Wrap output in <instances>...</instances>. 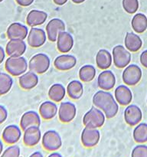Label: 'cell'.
<instances>
[{
	"instance_id": "cell-30",
	"label": "cell",
	"mask_w": 147,
	"mask_h": 157,
	"mask_svg": "<svg viewBox=\"0 0 147 157\" xmlns=\"http://www.w3.org/2000/svg\"><path fill=\"white\" fill-rule=\"evenodd\" d=\"M133 140L139 144H143L147 142V124L139 123L135 126L133 132Z\"/></svg>"
},
{
	"instance_id": "cell-21",
	"label": "cell",
	"mask_w": 147,
	"mask_h": 157,
	"mask_svg": "<svg viewBox=\"0 0 147 157\" xmlns=\"http://www.w3.org/2000/svg\"><path fill=\"white\" fill-rule=\"evenodd\" d=\"M41 116L36 111L29 110L23 113L20 120V127L22 130H26L30 127H40L41 125Z\"/></svg>"
},
{
	"instance_id": "cell-28",
	"label": "cell",
	"mask_w": 147,
	"mask_h": 157,
	"mask_svg": "<svg viewBox=\"0 0 147 157\" xmlns=\"http://www.w3.org/2000/svg\"><path fill=\"white\" fill-rule=\"evenodd\" d=\"M131 26L136 33H143L147 29V16L143 13L135 14L131 20Z\"/></svg>"
},
{
	"instance_id": "cell-25",
	"label": "cell",
	"mask_w": 147,
	"mask_h": 157,
	"mask_svg": "<svg viewBox=\"0 0 147 157\" xmlns=\"http://www.w3.org/2000/svg\"><path fill=\"white\" fill-rule=\"evenodd\" d=\"M58 112V107L54 101H44L39 107V114L44 120H51Z\"/></svg>"
},
{
	"instance_id": "cell-15",
	"label": "cell",
	"mask_w": 147,
	"mask_h": 157,
	"mask_svg": "<svg viewBox=\"0 0 147 157\" xmlns=\"http://www.w3.org/2000/svg\"><path fill=\"white\" fill-rule=\"evenodd\" d=\"M5 50L9 57L22 56L27 50V44L24 40L10 39L6 44Z\"/></svg>"
},
{
	"instance_id": "cell-20",
	"label": "cell",
	"mask_w": 147,
	"mask_h": 157,
	"mask_svg": "<svg viewBox=\"0 0 147 157\" xmlns=\"http://www.w3.org/2000/svg\"><path fill=\"white\" fill-rule=\"evenodd\" d=\"M114 98L119 105L127 106L133 101V93L128 86L120 84L115 89Z\"/></svg>"
},
{
	"instance_id": "cell-12",
	"label": "cell",
	"mask_w": 147,
	"mask_h": 157,
	"mask_svg": "<svg viewBox=\"0 0 147 157\" xmlns=\"http://www.w3.org/2000/svg\"><path fill=\"white\" fill-rule=\"evenodd\" d=\"M58 118L62 123H70L75 118L77 108L74 104L69 101L62 102L58 107Z\"/></svg>"
},
{
	"instance_id": "cell-7",
	"label": "cell",
	"mask_w": 147,
	"mask_h": 157,
	"mask_svg": "<svg viewBox=\"0 0 147 157\" xmlns=\"http://www.w3.org/2000/svg\"><path fill=\"white\" fill-rule=\"evenodd\" d=\"M142 76V72L137 64H129L124 68L122 74V79L124 84L134 86L139 84Z\"/></svg>"
},
{
	"instance_id": "cell-35",
	"label": "cell",
	"mask_w": 147,
	"mask_h": 157,
	"mask_svg": "<svg viewBox=\"0 0 147 157\" xmlns=\"http://www.w3.org/2000/svg\"><path fill=\"white\" fill-rule=\"evenodd\" d=\"M131 157H147V146L145 144H139L133 149Z\"/></svg>"
},
{
	"instance_id": "cell-4",
	"label": "cell",
	"mask_w": 147,
	"mask_h": 157,
	"mask_svg": "<svg viewBox=\"0 0 147 157\" xmlns=\"http://www.w3.org/2000/svg\"><path fill=\"white\" fill-rule=\"evenodd\" d=\"M51 65L50 58L46 54L38 53L32 57L28 62V68L37 75L47 71Z\"/></svg>"
},
{
	"instance_id": "cell-40",
	"label": "cell",
	"mask_w": 147,
	"mask_h": 157,
	"mask_svg": "<svg viewBox=\"0 0 147 157\" xmlns=\"http://www.w3.org/2000/svg\"><path fill=\"white\" fill-rule=\"evenodd\" d=\"M54 2L58 6H63V5L65 4L68 0H53Z\"/></svg>"
},
{
	"instance_id": "cell-10",
	"label": "cell",
	"mask_w": 147,
	"mask_h": 157,
	"mask_svg": "<svg viewBox=\"0 0 147 157\" xmlns=\"http://www.w3.org/2000/svg\"><path fill=\"white\" fill-rule=\"evenodd\" d=\"M100 140V133L96 128L86 127L82 130L81 136V144L87 148H92L98 144Z\"/></svg>"
},
{
	"instance_id": "cell-27",
	"label": "cell",
	"mask_w": 147,
	"mask_h": 157,
	"mask_svg": "<svg viewBox=\"0 0 147 157\" xmlns=\"http://www.w3.org/2000/svg\"><path fill=\"white\" fill-rule=\"evenodd\" d=\"M66 90L69 98L73 100H78L83 96L84 85L80 81L74 80L67 84Z\"/></svg>"
},
{
	"instance_id": "cell-2",
	"label": "cell",
	"mask_w": 147,
	"mask_h": 157,
	"mask_svg": "<svg viewBox=\"0 0 147 157\" xmlns=\"http://www.w3.org/2000/svg\"><path fill=\"white\" fill-rule=\"evenodd\" d=\"M28 62L23 56L9 57L5 63V69L13 77H19L27 71Z\"/></svg>"
},
{
	"instance_id": "cell-29",
	"label": "cell",
	"mask_w": 147,
	"mask_h": 157,
	"mask_svg": "<svg viewBox=\"0 0 147 157\" xmlns=\"http://www.w3.org/2000/svg\"><path fill=\"white\" fill-rule=\"evenodd\" d=\"M67 90L64 86L61 84H54L51 86L48 90V97L55 103L61 102L65 97Z\"/></svg>"
},
{
	"instance_id": "cell-18",
	"label": "cell",
	"mask_w": 147,
	"mask_h": 157,
	"mask_svg": "<svg viewBox=\"0 0 147 157\" xmlns=\"http://www.w3.org/2000/svg\"><path fill=\"white\" fill-rule=\"evenodd\" d=\"M77 64L76 57L68 54L58 55L54 61V66L59 71H69L74 67Z\"/></svg>"
},
{
	"instance_id": "cell-22",
	"label": "cell",
	"mask_w": 147,
	"mask_h": 157,
	"mask_svg": "<svg viewBox=\"0 0 147 157\" xmlns=\"http://www.w3.org/2000/svg\"><path fill=\"white\" fill-rule=\"evenodd\" d=\"M19 86L24 90H31L33 89L38 84V77L36 73L29 71H26L18 78Z\"/></svg>"
},
{
	"instance_id": "cell-36",
	"label": "cell",
	"mask_w": 147,
	"mask_h": 157,
	"mask_svg": "<svg viewBox=\"0 0 147 157\" xmlns=\"http://www.w3.org/2000/svg\"><path fill=\"white\" fill-rule=\"evenodd\" d=\"M8 117V111L6 107L0 105V124H3Z\"/></svg>"
},
{
	"instance_id": "cell-34",
	"label": "cell",
	"mask_w": 147,
	"mask_h": 157,
	"mask_svg": "<svg viewBox=\"0 0 147 157\" xmlns=\"http://www.w3.org/2000/svg\"><path fill=\"white\" fill-rule=\"evenodd\" d=\"M21 156V150L18 146L11 145L3 150L0 157H20Z\"/></svg>"
},
{
	"instance_id": "cell-46",
	"label": "cell",
	"mask_w": 147,
	"mask_h": 157,
	"mask_svg": "<svg viewBox=\"0 0 147 157\" xmlns=\"http://www.w3.org/2000/svg\"><path fill=\"white\" fill-rule=\"evenodd\" d=\"M146 103H147V98H146Z\"/></svg>"
},
{
	"instance_id": "cell-3",
	"label": "cell",
	"mask_w": 147,
	"mask_h": 157,
	"mask_svg": "<svg viewBox=\"0 0 147 157\" xmlns=\"http://www.w3.org/2000/svg\"><path fill=\"white\" fill-rule=\"evenodd\" d=\"M106 118L104 112L94 106L84 115L83 124L86 127L98 129L104 126Z\"/></svg>"
},
{
	"instance_id": "cell-16",
	"label": "cell",
	"mask_w": 147,
	"mask_h": 157,
	"mask_svg": "<svg viewBox=\"0 0 147 157\" xmlns=\"http://www.w3.org/2000/svg\"><path fill=\"white\" fill-rule=\"evenodd\" d=\"M42 135L39 127L34 126L24 130L23 133V143L29 147H35L41 140Z\"/></svg>"
},
{
	"instance_id": "cell-38",
	"label": "cell",
	"mask_w": 147,
	"mask_h": 157,
	"mask_svg": "<svg viewBox=\"0 0 147 157\" xmlns=\"http://www.w3.org/2000/svg\"><path fill=\"white\" fill-rule=\"evenodd\" d=\"M34 1L35 0H15L17 4L23 6V7H27V6H31L34 2Z\"/></svg>"
},
{
	"instance_id": "cell-9",
	"label": "cell",
	"mask_w": 147,
	"mask_h": 157,
	"mask_svg": "<svg viewBox=\"0 0 147 157\" xmlns=\"http://www.w3.org/2000/svg\"><path fill=\"white\" fill-rule=\"evenodd\" d=\"M46 32L42 29L33 27L30 29L27 37V42L32 48H40L45 44L47 41Z\"/></svg>"
},
{
	"instance_id": "cell-43",
	"label": "cell",
	"mask_w": 147,
	"mask_h": 157,
	"mask_svg": "<svg viewBox=\"0 0 147 157\" xmlns=\"http://www.w3.org/2000/svg\"><path fill=\"white\" fill-rule=\"evenodd\" d=\"M3 150H4V145H3L2 141L0 140V156H1Z\"/></svg>"
},
{
	"instance_id": "cell-13",
	"label": "cell",
	"mask_w": 147,
	"mask_h": 157,
	"mask_svg": "<svg viewBox=\"0 0 147 157\" xmlns=\"http://www.w3.org/2000/svg\"><path fill=\"white\" fill-rule=\"evenodd\" d=\"M116 76L112 71L103 70L102 72L99 74L97 78V86L100 90H112L116 85Z\"/></svg>"
},
{
	"instance_id": "cell-24",
	"label": "cell",
	"mask_w": 147,
	"mask_h": 157,
	"mask_svg": "<svg viewBox=\"0 0 147 157\" xmlns=\"http://www.w3.org/2000/svg\"><path fill=\"white\" fill-rule=\"evenodd\" d=\"M125 48L130 52H137L142 46V40L136 32H127L124 38Z\"/></svg>"
},
{
	"instance_id": "cell-1",
	"label": "cell",
	"mask_w": 147,
	"mask_h": 157,
	"mask_svg": "<svg viewBox=\"0 0 147 157\" xmlns=\"http://www.w3.org/2000/svg\"><path fill=\"white\" fill-rule=\"evenodd\" d=\"M92 102L95 107L104 112L108 119L116 117L119 111V104L116 102L114 96L107 90L96 91L93 95Z\"/></svg>"
},
{
	"instance_id": "cell-44",
	"label": "cell",
	"mask_w": 147,
	"mask_h": 157,
	"mask_svg": "<svg viewBox=\"0 0 147 157\" xmlns=\"http://www.w3.org/2000/svg\"><path fill=\"white\" fill-rule=\"evenodd\" d=\"M74 3H76V4H81V3L84 2L86 0H71Z\"/></svg>"
},
{
	"instance_id": "cell-14",
	"label": "cell",
	"mask_w": 147,
	"mask_h": 157,
	"mask_svg": "<svg viewBox=\"0 0 147 157\" xmlns=\"http://www.w3.org/2000/svg\"><path fill=\"white\" fill-rule=\"evenodd\" d=\"M21 129L18 126L11 124L7 126L3 130L2 133V139L6 144L14 145L19 141L21 137Z\"/></svg>"
},
{
	"instance_id": "cell-11",
	"label": "cell",
	"mask_w": 147,
	"mask_h": 157,
	"mask_svg": "<svg viewBox=\"0 0 147 157\" xmlns=\"http://www.w3.org/2000/svg\"><path fill=\"white\" fill-rule=\"evenodd\" d=\"M124 121L130 127H135L141 122L142 112L141 109L135 104H129L124 110Z\"/></svg>"
},
{
	"instance_id": "cell-32",
	"label": "cell",
	"mask_w": 147,
	"mask_h": 157,
	"mask_svg": "<svg viewBox=\"0 0 147 157\" xmlns=\"http://www.w3.org/2000/svg\"><path fill=\"white\" fill-rule=\"evenodd\" d=\"M13 85V78L9 73L0 72V95L6 94Z\"/></svg>"
},
{
	"instance_id": "cell-31",
	"label": "cell",
	"mask_w": 147,
	"mask_h": 157,
	"mask_svg": "<svg viewBox=\"0 0 147 157\" xmlns=\"http://www.w3.org/2000/svg\"><path fill=\"white\" fill-rule=\"evenodd\" d=\"M96 75V71L94 66L91 64H85L80 68L79 75L80 80L83 82L88 83L93 81Z\"/></svg>"
},
{
	"instance_id": "cell-8",
	"label": "cell",
	"mask_w": 147,
	"mask_h": 157,
	"mask_svg": "<svg viewBox=\"0 0 147 157\" xmlns=\"http://www.w3.org/2000/svg\"><path fill=\"white\" fill-rule=\"evenodd\" d=\"M65 23L64 22L63 20L58 18H52L48 21L45 27L47 39L51 42H55L59 33L65 31Z\"/></svg>"
},
{
	"instance_id": "cell-26",
	"label": "cell",
	"mask_w": 147,
	"mask_h": 157,
	"mask_svg": "<svg viewBox=\"0 0 147 157\" xmlns=\"http://www.w3.org/2000/svg\"><path fill=\"white\" fill-rule=\"evenodd\" d=\"M113 63L112 54L106 49H100L96 55V64L98 68L107 70Z\"/></svg>"
},
{
	"instance_id": "cell-42",
	"label": "cell",
	"mask_w": 147,
	"mask_h": 157,
	"mask_svg": "<svg viewBox=\"0 0 147 157\" xmlns=\"http://www.w3.org/2000/svg\"><path fill=\"white\" fill-rule=\"evenodd\" d=\"M47 157H63L62 155L60 154L59 153H57V152H53V153H51V154L48 155V156Z\"/></svg>"
},
{
	"instance_id": "cell-33",
	"label": "cell",
	"mask_w": 147,
	"mask_h": 157,
	"mask_svg": "<svg viewBox=\"0 0 147 157\" xmlns=\"http://www.w3.org/2000/svg\"><path fill=\"white\" fill-rule=\"evenodd\" d=\"M123 8L129 14H135L139 9L138 0H123Z\"/></svg>"
},
{
	"instance_id": "cell-6",
	"label": "cell",
	"mask_w": 147,
	"mask_h": 157,
	"mask_svg": "<svg viewBox=\"0 0 147 157\" xmlns=\"http://www.w3.org/2000/svg\"><path fill=\"white\" fill-rule=\"evenodd\" d=\"M41 144L47 151L55 152L59 150L62 146L61 136L57 131L50 130L46 131L41 138Z\"/></svg>"
},
{
	"instance_id": "cell-23",
	"label": "cell",
	"mask_w": 147,
	"mask_h": 157,
	"mask_svg": "<svg viewBox=\"0 0 147 157\" xmlns=\"http://www.w3.org/2000/svg\"><path fill=\"white\" fill-rule=\"evenodd\" d=\"M47 19V14L44 11L33 9L28 12L26 17V23L28 26L33 28L44 24Z\"/></svg>"
},
{
	"instance_id": "cell-5",
	"label": "cell",
	"mask_w": 147,
	"mask_h": 157,
	"mask_svg": "<svg viewBox=\"0 0 147 157\" xmlns=\"http://www.w3.org/2000/svg\"><path fill=\"white\" fill-rule=\"evenodd\" d=\"M113 63L117 68H125L131 61V53L125 46L121 44L116 45L112 51Z\"/></svg>"
},
{
	"instance_id": "cell-41",
	"label": "cell",
	"mask_w": 147,
	"mask_h": 157,
	"mask_svg": "<svg viewBox=\"0 0 147 157\" xmlns=\"http://www.w3.org/2000/svg\"><path fill=\"white\" fill-rule=\"evenodd\" d=\"M29 157H44V156H43V154L41 153V152L36 151V152H34L33 153H32V154L29 156Z\"/></svg>"
},
{
	"instance_id": "cell-19",
	"label": "cell",
	"mask_w": 147,
	"mask_h": 157,
	"mask_svg": "<svg viewBox=\"0 0 147 157\" xmlns=\"http://www.w3.org/2000/svg\"><path fill=\"white\" fill-rule=\"evenodd\" d=\"M56 43L58 52L62 54H66L68 53L73 48L74 41L73 36L69 32L64 31L59 33L57 38Z\"/></svg>"
},
{
	"instance_id": "cell-37",
	"label": "cell",
	"mask_w": 147,
	"mask_h": 157,
	"mask_svg": "<svg viewBox=\"0 0 147 157\" xmlns=\"http://www.w3.org/2000/svg\"><path fill=\"white\" fill-rule=\"evenodd\" d=\"M139 61H140V64H142V66L147 68V49L144 50L141 53L140 57H139Z\"/></svg>"
},
{
	"instance_id": "cell-17",
	"label": "cell",
	"mask_w": 147,
	"mask_h": 157,
	"mask_svg": "<svg viewBox=\"0 0 147 157\" xmlns=\"http://www.w3.org/2000/svg\"><path fill=\"white\" fill-rule=\"evenodd\" d=\"M28 29L20 22H14L8 27L6 31L7 37L10 39L24 40L28 35Z\"/></svg>"
},
{
	"instance_id": "cell-39",
	"label": "cell",
	"mask_w": 147,
	"mask_h": 157,
	"mask_svg": "<svg viewBox=\"0 0 147 157\" xmlns=\"http://www.w3.org/2000/svg\"><path fill=\"white\" fill-rule=\"evenodd\" d=\"M6 50L2 46H0V64L4 61L5 58H6Z\"/></svg>"
},
{
	"instance_id": "cell-45",
	"label": "cell",
	"mask_w": 147,
	"mask_h": 157,
	"mask_svg": "<svg viewBox=\"0 0 147 157\" xmlns=\"http://www.w3.org/2000/svg\"><path fill=\"white\" fill-rule=\"evenodd\" d=\"M2 1H3V0H0V2H2Z\"/></svg>"
}]
</instances>
